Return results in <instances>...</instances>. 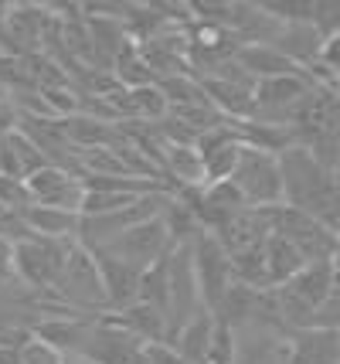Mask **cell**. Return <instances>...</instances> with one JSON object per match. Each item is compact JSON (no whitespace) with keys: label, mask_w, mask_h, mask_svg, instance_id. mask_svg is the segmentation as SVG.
<instances>
[{"label":"cell","mask_w":340,"mask_h":364,"mask_svg":"<svg viewBox=\"0 0 340 364\" xmlns=\"http://www.w3.org/2000/svg\"><path fill=\"white\" fill-rule=\"evenodd\" d=\"M279 174H283V205L296 208L309 218L337 232V211H340V191L337 171H327L307 146L292 143L279 154Z\"/></svg>","instance_id":"obj_1"},{"label":"cell","mask_w":340,"mask_h":364,"mask_svg":"<svg viewBox=\"0 0 340 364\" xmlns=\"http://www.w3.org/2000/svg\"><path fill=\"white\" fill-rule=\"evenodd\" d=\"M330 296H337V262H309L292 279L269 289L273 317L283 333L307 331Z\"/></svg>","instance_id":"obj_2"},{"label":"cell","mask_w":340,"mask_h":364,"mask_svg":"<svg viewBox=\"0 0 340 364\" xmlns=\"http://www.w3.org/2000/svg\"><path fill=\"white\" fill-rule=\"evenodd\" d=\"M51 296L75 317H102L106 314V293H102V279H99V266L92 252H85L82 245L72 249L62 276L51 286Z\"/></svg>","instance_id":"obj_3"},{"label":"cell","mask_w":340,"mask_h":364,"mask_svg":"<svg viewBox=\"0 0 340 364\" xmlns=\"http://www.w3.org/2000/svg\"><path fill=\"white\" fill-rule=\"evenodd\" d=\"M79 242L75 238H28L11 249V272L31 293H51L55 279L62 276L68 255Z\"/></svg>","instance_id":"obj_4"},{"label":"cell","mask_w":340,"mask_h":364,"mask_svg":"<svg viewBox=\"0 0 340 364\" xmlns=\"http://www.w3.org/2000/svg\"><path fill=\"white\" fill-rule=\"evenodd\" d=\"M265 218H269V235H279L296 245V252L307 262H337V232H330L317 218L286 205L265 208Z\"/></svg>","instance_id":"obj_5"},{"label":"cell","mask_w":340,"mask_h":364,"mask_svg":"<svg viewBox=\"0 0 340 364\" xmlns=\"http://www.w3.org/2000/svg\"><path fill=\"white\" fill-rule=\"evenodd\" d=\"M170 198V191H150L143 198H136L133 205L119 208V211H109V215H92V218H79V242L85 252H96L102 245H109L116 235H123L126 228L146 222V218H157Z\"/></svg>","instance_id":"obj_6"},{"label":"cell","mask_w":340,"mask_h":364,"mask_svg":"<svg viewBox=\"0 0 340 364\" xmlns=\"http://www.w3.org/2000/svg\"><path fill=\"white\" fill-rule=\"evenodd\" d=\"M231 184L238 188L248 208H275L283 205V174H279V157L245 146L238 154V167L231 174Z\"/></svg>","instance_id":"obj_7"},{"label":"cell","mask_w":340,"mask_h":364,"mask_svg":"<svg viewBox=\"0 0 340 364\" xmlns=\"http://www.w3.org/2000/svg\"><path fill=\"white\" fill-rule=\"evenodd\" d=\"M174 249H177V245H174L167 225H163L160 215H157V218H146V222L126 228L123 235H116L109 245H102L96 252L113 255V259H119V262H126V266L143 272V269H150V266H157L160 259H167Z\"/></svg>","instance_id":"obj_8"},{"label":"cell","mask_w":340,"mask_h":364,"mask_svg":"<svg viewBox=\"0 0 340 364\" xmlns=\"http://www.w3.org/2000/svg\"><path fill=\"white\" fill-rule=\"evenodd\" d=\"M187 252H191V269L197 279V293L204 310L214 314L218 303L225 300V293L231 289V266H228V252L214 242L211 232H201L187 242Z\"/></svg>","instance_id":"obj_9"},{"label":"cell","mask_w":340,"mask_h":364,"mask_svg":"<svg viewBox=\"0 0 340 364\" xmlns=\"http://www.w3.org/2000/svg\"><path fill=\"white\" fill-rule=\"evenodd\" d=\"M24 191H28V201L31 205H48V208H62L79 215L82 198H85V184L82 177L65 167V164H45L38 167L34 174L24 177Z\"/></svg>","instance_id":"obj_10"},{"label":"cell","mask_w":340,"mask_h":364,"mask_svg":"<svg viewBox=\"0 0 340 364\" xmlns=\"http://www.w3.org/2000/svg\"><path fill=\"white\" fill-rule=\"evenodd\" d=\"M214 242L225 249L228 255L245 252V249H256L265 242L269 235V218H265V208H242L235 215H228L211 228Z\"/></svg>","instance_id":"obj_11"},{"label":"cell","mask_w":340,"mask_h":364,"mask_svg":"<svg viewBox=\"0 0 340 364\" xmlns=\"http://www.w3.org/2000/svg\"><path fill=\"white\" fill-rule=\"evenodd\" d=\"M99 266V279H102V293H106V314H119L130 303H136L140 293V269H133L126 262H119L106 252H92Z\"/></svg>","instance_id":"obj_12"},{"label":"cell","mask_w":340,"mask_h":364,"mask_svg":"<svg viewBox=\"0 0 340 364\" xmlns=\"http://www.w3.org/2000/svg\"><path fill=\"white\" fill-rule=\"evenodd\" d=\"M211 333H214V314L197 310L194 317L184 320L177 331L170 333L167 348L174 350L184 364H204L208 361V348H211Z\"/></svg>","instance_id":"obj_13"},{"label":"cell","mask_w":340,"mask_h":364,"mask_svg":"<svg viewBox=\"0 0 340 364\" xmlns=\"http://www.w3.org/2000/svg\"><path fill=\"white\" fill-rule=\"evenodd\" d=\"M290 364H340L337 331H292L286 333Z\"/></svg>","instance_id":"obj_14"},{"label":"cell","mask_w":340,"mask_h":364,"mask_svg":"<svg viewBox=\"0 0 340 364\" xmlns=\"http://www.w3.org/2000/svg\"><path fill=\"white\" fill-rule=\"evenodd\" d=\"M231 62L238 65V68H242L252 82L300 72V68H296L286 55H279L273 45H262V41H256V45H238V48H235V55H231Z\"/></svg>","instance_id":"obj_15"},{"label":"cell","mask_w":340,"mask_h":364,"mask_svg":"<svg viewBox=\"0 0 340 364\" xmlns=\"http://www.w3.org/2000/svg\"><path fill=\"white\" fill-rule=\"evenodd\" d=\"M106 320H113L119 331H126L130 337L143 341V344H167V320L160 310L146 306V303H130L119 314H102Z\"/></svg>","instance_id":"obj_16"},{"label":"cell","mask_w":340,"mask_h":364,"mask_svg":"<svg viewBox=\"0 0 340 364\" xmlns=\"http://www.w3.org/2000/svg\"><path fill=\"white\" fill-rule=\"evenodd\" d=\"M21 215H24V225L31 228V235H38V238H75L79 235V215L62 211V208L24 205Z\"/></svg>","instance_id":"obj_17"},{"label":"cell","mask_w":340,"mask_h":364,"mask_svg":"<svg viewBox=\"0 0 340 364\" xmlns=\"http://www.w3.org/2000/svg\"><path fill=\"white\" fill-rule=\"evenodd\" d=\"M262 259H265V272H269V283L273 286H283L286 279H292L296 272L309 266L303 255L296 252V245H290L286 238L279 235H265L262 242Z\"/></svg>","instance_id":"obj_18"},{"label":"cell","mask_w":340,"mask_h":364,"mask_svg":"<svg viewBox=\"0 0 340 364\" xmlns=\"http://www.w3.org/2000/svg\"><path fill=\"white\" fill-rule=\"evenodd\" d=\"M17 354H21V364H65V358H62L58 350L48 348V344H41V341L31 337V333L21 341Z\"/></svg>","instance_id":"obj_19"},{"label":"cell","mask_w":340,"mask_h":364,"mask_svg":"<svg viewBox=\"0 0 340 364\" xmlns=\"http://www.w3.org/2000/svg\"><path fill=\"white\" fill-rule=\"evenodd\" d=\"M65 364H92V361H85V358H75V354H68Z\"/></svg>","instance_id":"obj_20"}]
</instances>
